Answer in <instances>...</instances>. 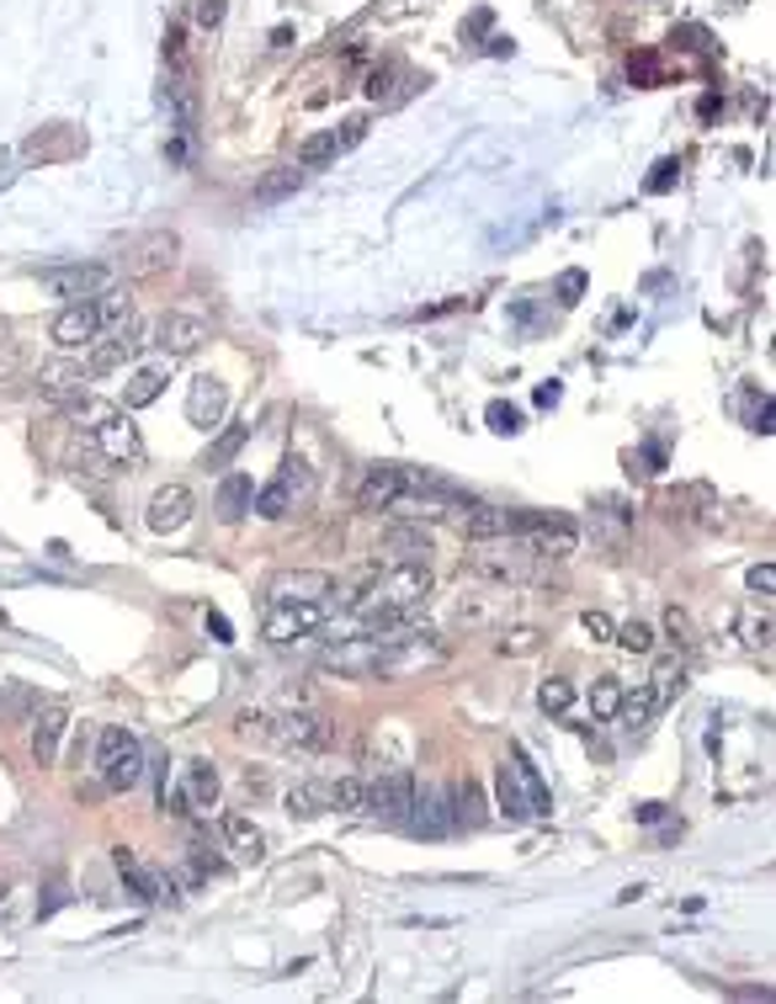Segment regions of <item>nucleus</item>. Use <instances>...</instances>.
<instances>
[{
  "mask_svg": "<svg viewBox=\"0 0 776 1004\" xmlns=\"http://www.w3.org/2000/svg\"><path fill=\"white\" fill-rule=\"evenodd\" d=\"M649 691H654V702H659V707H670V702L687 691V665H681V659H659V665H654Z\"/></svg>",
  "mask_w": 776,
  "mask_h": 1004,
  "instance_id": "38",
  "label": "nucleus"
},
{
  "mask_svg": "<svg viewBox=\"0 0 776 1004\" xmlns=\"http://www.w3.org/2000/svg\"><path fill=\"white\" fill-rule=\"evenodd\" d=\"M250 500H255V483L246 479V474H229L224 479V489H218V522H246L250 516Z\"/></svg>",
  "mask_w": 776,
  "mask_h": 1004,
  "instance_id": "32",
  "label": "nucleus"
},
{
  "mask_svg": "<svg viewBox=\"0 0 776 1004\" xmlns=\"http://www.w3.org/2000/svg\"><path fill=\"white\" fill-rule=\"evenodd\" d=\"M330 808H341V813H368V781H362V776L330 781Z\"/></svg>",
  "mask_w": 776,
  "mask_h": 1004,
  "instance_id": "39",
  "label": "nucleus"
},
{
  "mask_svg": "<svg viewBox=\"0 0 776 1004\" xmlns=\"http://www.w3.org/2000/svg\"><path fill=\"white\" fill-rule=\"evenodd\" d=\"M494 803H500L505 818H532L527 792H522V781H516V770H511V765H500V770H494Z\"/></svg>",
  "mask_w": 776,
  "mask_h": 1004,
  "instance_id": "33",
  "label": "nucleus"
},
{
  "mask_svg": "<svg viewBox=\"0 0 776 1004\" xmlns=\"http://www.w3.org/2000/svg\"><path fill=\"white\" fill-rule=\"evenodd\" d=\"M165 383H170V362L165 367H144V372H133L123 383V404L128 409H144V404H155L165 394Z\"/></svg>",
  "mask_w": 776,
  "mask_h": 1004,
  "instance_id": "30",
  "label": "nucleus"
},
{
  "mask_svg": "<svg viewBox=\"0 0 776 1004\" xmlns=\"http://www.w3.org/2000/svg\"><path fill=\"white\" fill-rule=\"evenodd\" d=\"M150 335H155V346H160L165 357H192V351L207 340V324L198 320V314L170 309V314H160V320L150 324Z\"/></svg>",
  "mask_w": 776,
  "mask_h": 1004,
  "instance_id": "17",
  "label": "nucleus"
},
{
  "mask_svg": "<svg viewBox=\"0 0 776 1004\" xmlns=\"http://www.w3.org/2000/svg\"><path fill=\"white\" fill-rule=\"evenodd\" d=\"M644 463H649V474H659V468H665V452H659V446H644Z\"/></svg>",
  "mask_w": 776,
  "mask_h": 1004,
  "instance_id": "60",
  "label": "nucleus"
},
{
  "mask_svg": "<svg viewBox=\"0 0 776 1004\" xmlns=\"http://www.w3.org/2000/svg\"><path fill=\"white\" fill-rule=\"evenodd\" d=\"M409 803H415V776L409 770H389V776L368 781V813L378 824H405Z\"/></svg>",
  "mask_w": 776,
  "mask_h": 1004,
  "instance_id": "11",
  "label": "nucleus"
},
{
  "mask_svg": "<svg viewBox=\"0 0 776 1004\" xmlns=\"http://www.w3.org/2000/svg\"><path fill=\"white\" fill-rule=\"evenodd\" d=\"M447 792V808H452V824L457 829H479L490 813H485V798H479V787L463 776V781H452V787H442Z\"/></svg>",
  "mask_w": 776,
  "mask_h": 1004,
  "instance_id": "27",
  "label": "nucleus"
},
{
  "mask_svg": "<svg viewBox=\"0 0 776 1004\" xmlns=\"http://www.w3.org/2000/svg\"><path fill=\"white\" fill-rule=\"evenodd\" d=\"M500 611H511V596H474V601H457V622L490 628V622H500Z\"/></svg>",
  "mask_w": 776,
  "mask_h": 1004,
  "instance_id": "36",
  "label": "nucleus"
},
{
  "mask_svg": "<svg viewBox=\"0 0 776 1004\" xmlns=\"http://www.w3.org/2000/svg\"><path fill=\"white\" fill-rule=\"evenodd\" d=\"M772 399H761V409H755V431H761V437H772Z\"/></svg>",
  "mask_w": 776,
  "mask_h": 1004,
  "instance_id": "58",
  "label": "nucleus"
},
{
  "mask_svg": "<svg viewBox=\"0 0 776 1004\" xmlns=\"http://www.w3.org/2000/svg\"><path fill=\"white\" fill-rule=\"evenodd\" d=\"M383 548H389L399 563H426L437 553L431 531H420V526H389V531H383Z\"/></svg>",
  "mask_w": 776,
  "mask_h": 1004,
  "instance_id": "28",
  "label": "nucleus"
},
{
  "mask_svg": "<svg viewBox=\"0 0 776 1004\" xmlns=\"http://www.w3.org/2000/svg\"><path fill=\"white\" fill-rule=\"evenodd\" d=\"M224 840H229V856L240 866H261L266 861V835H261V824H250L246 813H229L224 818Z\"/></svg>",
  "mask_w": 776,
  "mask_h": 1004,
  "instance_id": "22",
  "label": "nucleus"
},
{
  "mask_svg": "<svg viewBox=\"0 0 776 1004\" xmlns=\"http://www.w3.org/2000/svg\"><path fill=\"white\" fill-rule=\"evenodd\" d=\"M224 415H229V383L224 378H192V389H187V420L198 426V431H213V426H224Z\"/></svg>",
  "mask_w": 776,
  "mask_h": 1004,
  "instance_id": "18",
  "label": "nucleus"
},
{
  "mask_svg": "<svg viewBox=\"0 0 776 1004\" xmlns=\"http://www.w3.org/2000/svg\"><path fill=\"white\" fill-rule=\"evenodd\" d=\"M16 362H22L16 340H11V335H0V378H11V372H16Z\"/></svg>",
  "mask_w": 776,
  "mask_h": 1004,
  "instance_id": "53",
  "label": "nucleus"
},
{
  "mask_svg": "<svg viewBox=\"0 0 776 1004\" xmlns=\"http://www.w3.org/2000/svg\"><path fill=\"white\" fill-rule=\"evenodd\" d=\"M38 394L70 409L75 399H85V394H91V367L75 362L70 351H64V357H53V362H43L38 367Z\"/></svg>",
  "mask_w": 776,
  "mask_h": 1004,
  "instance_id": "10",
  "label": "nucleus"
},
{
  "mask_svg": "<svg viewBox=\"0 0 776 1004\" xmlns=\"http://www.w3.org/2000/svg\"><path fill=\"white\" fill-rule=\"evenodd\" d=\"M246 442H250V420H246V426H229L218 442L207 446V468H229V463L246 452Z\"/></svg>",
  "mask_w": 776,
  "mask_h": 1004,
  "instance_id": "40",
  "label": "nucleus"
},
{
  "mask_svg": "<svg viewBox=\"0 0 776 1004\" xmlns=\"http://www.w3.org/2000/svg\"><path fill=\"white\" fill-rule=\"evenodd\" d=\"M676 176H681V165H676V160H659V165H654V176L644 181V187H649L654 198H659V192H670V187H676Z\"/></svg>",
  "mask_w": 776,
  "mask_h": 1004,
  "instance_id": "49",
  "label": "nucleus"
},
{
  "mask_svg": "<svg viewBox=\"0 0 776 1004\" xmlns=\"http://www.w3.org/2000/svg\"><path fill=\"white\" fill-rule=\"evenodd\" d=\"M383 643H389V633H357V638L325 648L320 665L335 670V676H351V681H372V670H378V659H383Z\"/></svg>",
  "mask_w": 776,
  "mask_h": 1004,
  "instance_id": "9",
  "label": "nucleus"
},
{
  "mask_svg": "<svg viewBox=\"0 0 776 1004\" xmlns=\"http://www.w3.org/2000/svg\"><path fill=\"white\" fill-rule=\"evenodd\" d=\"M266 601H335V579L320 569H298V574H277Z\"/></svg>",
  "mask_w": 776,
  "mask_h": 1004,
  "instance_id": "21",
  "label": "nucleus"
},
{
  "mask_svg": "<svg viewBox=\"0 0 776 1004\" xmlns=\"http://www.w3.org/2000/svg\"><path fill=\"white\" fill-rule=\"evenodd\" d=\"M314 494V474H309V463H298V457H287L283 468H277V479L266 483V489H255V516H266V522H283L293 505H303Z\"/></svg>",
  "mask_w": 776,
  "mask_h": 1004,
  "instance_id": "5",
  "label": "nucleus"
},
{
  "mask_svg": "<svg viewBox=\"0 0 776 1004\" xmlns=\"http://www.w3.org/2000/svg\"><path fill=\"white\" fill-rule=\"evenodd\" d=\"M511 770H516V781H522V792H527V808H532V818H542L548 808H553V798H548V781L537 776V765H532V755L516 744L511 750Z\"/></svg>",
  "mask_w": 776,
  "mask_h": 1004,
  "instance_id": "29",
  "label": "nucleus"
},
{
  "mask_svg": "<svg viewBox=\"0 0 776 1004\" xmlns=\"http://www.w3.org/2000/svg\"><path fill=\"white\" fill-rule=\"evenodd\" d=\"M325 622H330V601H266V638L277 648L320 633Z\"/></svg>",
  "mask_w": 776,
  "mask_h": 1004,
  "instance_id": "7",
  "label": "nucleus"
},
{
  "mask_svg": "<svg viewBox=\"0 0 776 1004\" xmlns=\"http://www.w3.org/2000/svg\"><path fill=\"white\" fill-rule=\"evenodd\" d=\"M409 835H420V840H442L452 835L457 824H452V808H447V792H437V787H426V792H415V803H409V818H405Z\"/></svg>",
  "mask_w": 776,
  "mask_h": 1004,
  "instance_id": "20",
  "label": "nucleus"
},
{
  "mask_svg": "<svg viewBox=\"0 0 776 1004\" xmlns=\"http://www.w3.org/2000/svg\"><path fill=\"white\" fill-rule=\"evenodd\" d=\"M192 511H198V500H192V489H187V483H160V489L150 494L144 522H150V531L170 537V531H181V526L192 522Z\"/></svg>",
  "mask_w": 776,
  "mask_h": 1004,
  "instance_id": "15",
  "label": "nucleus"
},
{
  "mask_svg": "<svg viewBox=\"0 0 776 1004\" xmlns=\"http://www.w3.org/2000/svg\"><path fill=\"white\" fill-rule=\"evenodd\" d=\"M139 346H144V330H102L91 346H85V367H91V378H112V372H123L133 357H139Z\"/></svg>",
  "mask_w": 776,
  "mask_h": 1004,
  "instance_id": "8",
  "label": "nucleus"
},
{
  "mask_svg": "<svg viewBox=\"0 0 776 1004\" xmlns=\"http://www.w3.org/2000/svg\"><path fill=\"white\" fill-rule=\"evenodd\" d=\"M431 665H447V643L437 633H415V628H399L383 643V659L372 670V681H405L415 670H431Z\"/></svg>",
  "mask_w": 776,
  "mask_h": 1004,
  "instance_id": "2",
  "label": "nucleus"
},
{
  "mask_svg": "<svg viewBox=\"0 0 776 1004\" xmlns=\"http://www.w3.org/2000/svg\"><path fill=\"white\" fill-rule=\"evenodd\" d=\"M218 808V770L213 761H187L181 792H170V813H207Z\"/></svg>",
  "mask_w": 776,
  "mask_h": 1004,
  "instance_id": "16",
  "label": "nucleus"
},
{
  "mask_svg": "<svg viewBox=\"0 0 776 1004\" xmlns=\"http://www.w3.org/2000/svg\"><path fill=\"white\" fill-rule=\"evenodd\" d=\"M38 282L53 298L81 303V298H102L107 287H118V266H107V261H70V266H43Z\"/></svg>",
  "mask_w": 776,
  "mask_h": 1004,
  "instance_id": "4",
  "label": "nucleus"
},
{
  "mask_svg": "<svg viewBox=\"0 0 776 1004\" xmlns=\"http://www.w3.org/2000/svg\"><path fill=\"white\" fill-rule=\"evenodd\" d=\"M559 394H564L559 383H537V394H532V399L542 404V409H553V404H559Z\"/></svg>",
  "mask_w": 776,
  "mask_h": 1004,
  "instance_id": "57",
  "label": "nucleus"
},
{
  "mask_svg": "<svg viewBox=\"0 0 776 1004\" xmlns=\"http://www.w3.org/2000/svg\"><path fill=\"white\" fill-rule=\"evenodd\" d=\"M739 638L750 643V648H772V617H766V611H761V617L744 611V617H739Z\"/></svg>",
  "mask_w": 776,
  "mask_h": 1004,
  "instance_id": "45",
  "label": "nucleus"
},
{
  "mask_svg": "<svg viewBox=\"0 0 776 1004\" xmlns=\"http://www.w3.org/2000/svg\"><path fill=\"white\" fill-rule=\"evenodd\" d=\"M335 155H341V139H335V128H330V133H314V139H303V144H298V165H303V170H320V165H330Z\"/></svg>",
  "mask_w": 776,
  "mask_h": 1004,
  "instance_id": "41",
  "label": "nucleus"
},
{
  "mask_svg": "<svg viewBox=\"0 0 776 1004\" xmlns=\"http://www.w3.org/2000/svg\"><path fill=\"white\" fill-rule=\"evenodd\" d=\"M207 633H213L218 643H235V628H229V617H224V611H207Z\"/></svg>",
  "mask_w": 776,
  "mask_h": 1004,
  "instance_id": "55",
  "label": "nucleus"
},
{
  "mask_svg": "<svg viewBox=\"0 0 776 1004\" xmlns=\"http://www.w3.org/2000/svg\"><path fill=\"white\" fill-rule=\"evenodd\" d=\"M16 181V150H0V192Z\"/></svg>",
  "mask_w": 776,
  "mask_h": 1004,
  "instance_id": "56",
  "label": "nucleus"
},
{
  "mask_svg": "<svg viewBox=\"0 0 776 1004\" xmlns=\"http://www.w3.org/2000/svg\"><path fill=\"white\" fill-rule=\"evenodd\" d=\"M580 292H585V272H564L559 277V303H580Z\"/></svg>",
  "mask_w": 776,
  "mask_h": 1004,
  "instance_id": "52",
  "label": "nucleus"
},
{
  "mask_svg": "<svg viewBox=\"0 0 776 1004\" xmlns=\"http://www.w3.org/2000/svg\"><path fill=\"white\" fill-rule=\"evenodd\" d=\"M192 16H198V27H207V33H213V27H224V0H198V5H192Z\"/></svg>",
  "mask_w": 776,
  "mask_h": 1004,
  "instance_id": "50",
  "label": "nucleus"
},
{
  "mask_svg": "<svg viewBox=\"0 0 776 1004\" xmlns=\"http://www.w3.org/2000/svg\"><path fill=\"white\" fill-rule=\"evenodd\" d=\"M64 728H70V707H43L38 718H33V761L38 765H53L59 761V739H64Z\"/></svg>",
  "mask_w": 776,
  "mask_h": 1004,
  "instance_id": "23",
  "label": "nucleus"
},
{
  "mask_svg": "<svg viewBox=\"0 0 776 1004\" xmlns=\"http://www.w3.org/2000/svg\"><path fill=\"white\" fill-rule=\"evenodd\" d=\"M303 181H309V170H303V165H277V170H266V176L255 181V192H250V198H255V207H277V202H287Z\"/></svg>",
  "mask_w": 776,
  "mask_h": 1004,
  "instance_id": "26",
  "label": "nucleus"
},
{
  "mask_svg": "<svg viewBox=\"0 0 776 1004\" xmlns=\"http://www.w3.org/2000/svg\"><path fill=\"white\" fill-rule=\"evenodd\" d=\"M362 133H368V118H351L335 139H341V150H351V144H362Z\"/></svg>",
  "mask_w": 776,
  "mask_h": 1004,
  "instance_id": "54",
  "label": "nucleus"
},
{
  "mask_svg": "<svg viewBox=\"0 0 776 1004\" xmlns=\"http://www.w3.org/2000/svg\"><path fill=\"white\" fill-rule=\"evenodd\" d=\"M750 590H755V596H772L776 590V569L772 563H755V569H750Z\"/></svg>",
  "mask_w": 776,
  "mask_h": 1004,
  "instance_id": "51",
  "label": "nucleus"
},
{
  "mask_svg": "<svg viewBox=\"0 0 776 1004\" xmlns=\"http://www.w3.org/2000/svg\"><path fill=\"white\" fill-rule=\"evenodd\" d=\"M654 713H659V702H654L649 685H638V691H622V707H617L612 724H622L628 733H644L654 724Z\"/></svg>",
  "mask_w": 776,
  "mask_h": 1004,
  "instance_id": "31",
  "label": "nucleus"
},
{
  "mask_svg": "<svg viewBox=\"0 0 776 1004\" xmlns=\"http://www.w3.org/2000/svg\"><path fill=\"white\" fill-rule=\"evenodd\" d=\"M112 866H118L123 887L133 893V898H139V904H160V898L170 904V898H176V893H170V877L150 872V866H144V861H139V856H133L128 845H118V850H112Z\"/></svg>",
  "mask_w": 776,
  "mask_h": 1004,
  "instance_id": "19",
  "label": "nucleus"
},
{
  "mask_svg": "<svg viewBox=\"0 0 776 1004\" xmlns=\"http://www.w3.org/2000/svg\"><path fill=\"white\" fill-rule=\"evenodd\" d=\"M468 574H479V579H500V585H522L532 579V553H505V548H494V553H479V559L468 563Z\"/></svg>",
  "mask_w": 776,
  "mask_h": 1004,
  "instance_id": "24",
  "label": "nucleus"
},
{
  "mask_svg": "<svg viewBox=\"0 0 776 1004\" xmlns=\"http://www.w3.org/2000/svg\"><path fill=\"white\" fill-rule=\"evenodd\" d=\"M511 537H522V553H532L537 563H564L570 553H580V526L559 511H527L511 522Z\"/></svg>",
  "mask_w": 776,
  "mask_h": 1004,
  "instance_id": "1",
  "label": "nucleus"
},
{
  "mask_svg": "<svg viewBox=\"0 0 776 1004\" xmlns=\"http://www.w3.org/2000/svg\"><path fill=\"white\" fill-rule=\"evenodd\" d=\"M542 643H548L542 638V628H527V622H522V628H505V633H500L494 654H500V659H532Z\"/></svg>",
  "mask_w": 776,
  "mask_h": 1004,
  "instance_id": "37",
  "label": "nucleus"
},
{
  "mask_svg": "<svg viewBox=\"0 0 776 1004\" xmlns=\"http://www.w3.org/2000/svg\"><path fill=\"white\" fill-rule=\"evenodd\" d=\"M235 733H240V739H255V744H272V718H266V713H240V718H235Z\"/></svg>",
  "mask_w": 776,
  "mask_h": 1004,
  "instance_id": "47",
  "label": "nucleus"
},
{
  "mask_svg": "<svg viewBox=\"0 0 776 1004\" xmlns=\"http://www.w3.org/2000/svg\"><path fill=\"white\" fill-rule=\"evenodd\" d=\"M659 813H665L659 803H644V808H638V824H659Z\"/></svg>",
  "mask_w": 776,
  "mask_h": 1004,
  "instance_id": "61",
  "label": "nucleus"
},
{
  "mask_svg": "<svg viewBox=\"0 0 776 1004\" xmlns=\"http://www.w3.org/2000/svg\"><path fill=\"white\" fill-rule=\"evenodd\" d=\"M580 628H585V638L590 643H612V633H617V622L607 617V611H585V617H580Z\"/></svg>",
  "mask_w": 776,
  "mask_h": 1004,
  "instance_id": "48",
  "label": "nucleus"
},
{
  "mask_svg": "<svg viewBox=\"0 0 776 1004\" xmlns=\"http://www.w3.org/2000/svg\"><path fill=\"white\" fill-rule=\"evenodd\" d=\"M0 898H5V883H0Z\"/></svg>",
  "mask_w": 776,
  "mask_h": 1004,
  "instance_id": "63",
  "label": "nucleus"
},
{
  "mask_svg": "<svg viewBox=\"0 0 776 1004\" xmlns=\"http://www.w3.org/2000/svg\"><path fill=\"white\" fill-rule=\"evenodd\" d=\"M0 628H5V611H0Z\"/></svg>",
  "mask_w": 776,
  "mask_h": 1004,
  "instance_id": "62",
  "label": "nucleus"
},
{
  "mask_svg": "<svg viewBox=\"0 0 776 1004\" xmlns=\"http://www.w3.org/2000/svg\"><path fill=\"white\" fill-rule=\"evenodd\" d=\"M330 739H335V728H330L320 713L293 707V713H277V718H272V744H283V750H325Z\"/></svg>",
  "mask_w": 776,
  "mask_h": 1004,
  "instance_id": "12",
  "label": "nucleus"
},
{
  "mask_svg": "<svg viewBox=\"0 0 776 1004\" xmlns=\"http://www.w3.org/2000/svg\"><path fill=\"white\" fill-rule=\"evenodd\" d=\"M325 808H330V781H298L287 792V813L293 818H320Z\"/></svg>",
  "mask_w": 776,
  "mask_h": 1004,
  "instance_id": "34",
  "label": "nucleus"
},
{
  "mask_svg": "<svg viewBox=\"0 0 776 1004\" xmlns=\"http://www.w3.org/2000/svg\"><path fill=\"white\" fill-rule=\"evenodd\" d=\"M537 707L548 713V718H564L574 707V685L564 681V676H553V681H542L537 685Z\"/></svg>",
  "mask_w": 776,
  "mask_h": 1004,
  "instance_id": "42",
  "label": "nucleus"
},
{
  "mask_svg": "<svg viewBox=\"0 0 776 1004\" xmlns=\"http://www.w3.org/2000/svg\"><path fill=\"white\" fill-rule=\"evenodd\" d=\"M665 638L676 643V648H681V654H692L696 643V622H692V611H681V606H670V611H665Z\"/></svg>",
  "mask_w": 776,
  "mask_h": 1004,
  "instance_id": "43",
  "label": "nucleus"
},
{
  "mask_svg": "<svg viewBox=\"0 0 776 1004\" xmlns=\"http://www.w3.org/2000/svg\"><path fill=\"white\" fill-rule=\"evenodd\" d=\"M96 776H102L107 792H133L139 776H144V744H139V733H128L118 724L102 728L96 733Z\"/></svg>",
  "mask_w": 776,
  "mask_h": 1004,
  "instance_id": "3",
  "label": "nucleus"
},
{
  "mask_svg": "<svg viewBox=\"0 0 776 1004\" xmlns=\"http://www.w3.org/2000/svg\"><path fill=\"white\" fill-rule=\"evenodd\" d=\"M107 324H102V309H96V298H81V303H64L59 314H53V340H59V351H85L96 335H102Z\"/></svg>",
  "mask_w": 776,
  "mask_h": 1004,
  "instance_id": "13",
  "label": "nucleus"
},
{
  "mask_svg": "<svg viewBox=\"0 0 776 1004\" xmlns=\"http://www.w3.org/2000/svg\"><path fill=\"white\" fill-rule=\"evenodd\" d=\"M91 446H96V457H102L107 468H133V463L144 457V437H139V426L128 420L123 409H107V415L91 426Z\"/></svg>",
  "mask_w": 776,
  "mask_h": 1004,
  "instance_id": "6",
  "label": "nucleus"
},
{
  "mask_svg": "<svg viewBox=\"0 0 776 1004\" xmlns=\"http://www.w3.org/2000/svg\"><path fill=\"white\" fill-rule=\"evenodd\" d=\"M511 511H500V505H468V516H463V537L468 542H505L511 537Z\"/></svg>",
  "mask_w": 776,
  "mask_h": 1004,
  "instance_id": "25",
  "label": "nucleus"
},
{
  "mask_svg": "<svg viewBox=\"0 0 776 1004\" xmlns=\"http://www.w3.org/2000/svg\"><path fill=\"white\" fill-rule=\"evenodd\" d=\"M485 420H490L494 437H516V431H522V409H516V404H505V399H494Z\"/></svg>",
  "mask_w": 776,
  "mask_h": 1004,
  "instance_id": "46",
  "label": "nucleus"
},
{
  "mask_svg": "<svg viewBox=\"0 0 776 1004\" xmlns=\"http://www.w3.org/2000/svg\"><path fill=\"white\" fill-rule=\"evenodd\" d=\"M612 643H622L628 654H654V628L649 622H628V628H617Z\"/></svg>",
  "mask_w": 776,
  "mask_h": 1004,
  "instance_id": "44",
  "label": "nucleus"
},
{
  "mask_svg": "<svg viewBox=\"0 0 776 1004\" xmlns=\"http://www.w3.org/2000/svg\"><path fill=\"white\" fill-rule=\"evenodd\" d=\"M633 75H638V81H654V75H659V70H654V59H649V53H638V59H633Z\"/></svg>",
  "mask_w": 776,
  "mask_h": 1004,
  "instance_id": "59",
  "label": "nucleus"
},
{
  "mask_svg": "<svg viewBox=\"0 0 776 1004\" xmlns=\"http://www.w3.org/2000/svg\"><path fill=\"white\" fill-rule=\"evenodd\" d=\"M622 691H628V685L617 681V676H596V681H590V718H596V724H612L617 707H622Z\"/></svg>",
  "mask_w": 776,
  "mask_h": 1004,
  "instance_id": "35",
  "label": "nucleus"
},
{
  "mask_svg": "<svg viewBox=\"0 0 776 1004\" xmlns=\"http://www.w3.org/2000/svg\"><path fill=\"white\" fill-rule=\"evenodd\" d=\"M176 255H181V240H176L170 229H155V235H144V240L128 244L123 272L128 277H160V272L176 266Z\"/></svg>",
  "mask_w": 776,
  "mask_h": 1004,
  "instance_id": "14",
  "label": "nucleus"
}]
</instances>
